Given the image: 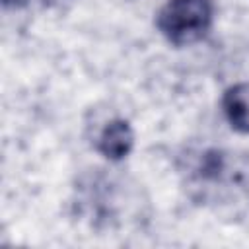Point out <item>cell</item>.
Listing matches in <instances>:
<instances>
[{"instance_id":"6da1fadb","label":"cell","mask_w":249,"mask_h":249,"mask_svg":"<svg viewBox=\"0 0 249 249\" xmlns=\"http://www.w3.org/2000/svg\"><path fill=\"white\" fill-rule=\"evenodd\" d=\"M156 29L173 47H191L208 37L214 25L212 0H167L156 14Z\"/></svg>"},{"instance_id":"7a4b0ae2","label":"cell","mask_w":249,"mask_h":249,"mask_svg":"<svg viewBox=\"0 0 249 249\" xmlns=\"http://www.w3.org/2000/svg\"><path fill=\"white\" fill-rule=\"evenodd\" d=\"M134 148V130L123 117H113L93 136V150L109 161L124 160Z\"/></svg>"},{"instance_id":"3957f363","label":"cell","mask_w":249,"mask_h":249,"mask_svg":"<svg viewBox=\"0 0 249 249\" xmlns=\"http://www.w3.org/2000/svg\"><path fill=\"white\" fill-rule=\"evenodd\" d=\"M220 107L224 119L235 132L249 134V82L230 86L222 95Z\"/></svg>"},{"instance_id":"277c9868","label":"cell","mask_w":249,"mask_h":249,"mask_svg":"<svg viewBox=\"0 0 249 249\" xmlns=\"http://www.w3.org/2000/svg\"><path fill=\"white\" fill-rule=\"evenodd\" d=\"M2 4L6 10H19V8H25L29 0H2Z\"/></svg>"},{"instance_id":"5b68a950","label":"cell","mask_w":249,"mask_h":249,"mask_svg":"<svg viewBox=\"0 0 249 249\" xmlns=\"http://www.w3.org/2000/svg\"><path fill=\"white\" fill-rule=\"evenodd\" d=\"M45 8H62V6H66V4H70V2H74V0H39Z\"/></svg>"}]
</instances>
